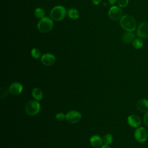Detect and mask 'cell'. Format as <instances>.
Masks as SVG:
<instances>
[{
  "label": "cell",
  "instance_id": "6da1fadb",
  "mask_svg": "<svg viewBox=\"0 0 148 148\" xmlns=\"http://www.w3.org/2000/svg\"><path fill=\"white\" fill-rule=\"evenodd\" d=\"M120 24L123 29L128 32H133L136 27L135 18L128 14H125L121 17L120 20Z\"/></svg>",
  "mask_w": 148,
  "mask_h": 148
},
{
  "label": "cell",
  "instance_id": "7a4b0ae2",
  "mask_svg": "<svg viewBox=\"0 0 148 148\" xmlns=\"http://www.w3.org/2000/svg\"><path fill=\"white\" fill-rule=\"evenodd\" d=\"M53 28V22L51 18L47 17H44L40 18L38 24L39 31L42 33H48Z\"/></svg>",
  "mask_w": 148,
  "mask_h": 148
},
{
  "label": "cell",
  "instance_id": "3957f363",
  "mask_svg": "<svg viewBox=\"0 0 148 148\" xmlns=\"http://www.w3.org/2000/svg\"><path fill=\"white\" fill-rule=\"evenodd\" d=\"M66 14V9L62 6H56L50 11L51 18L55 21H61L64 18Z\"/></svg>",
  "mask_w": 148,
  "mask_h": 148
},
{
  "label": "cell",
  "instance_id": "277c9868",
  "mask_svg": "<svg viewBox=\"0 0 148 148\" xmlns=\"http://www.w3.org/2000/svg\"><path fill=\"white\" fill-rule=\"evenodd\" d=\"M40 104L36 100H31L25 106V112L29 116L37 114L40 110Z\"/></svg>",
  "mask_w": 148,
  "mask_h": 148
},
{
  "label": "cell",
  "instance_id": "5b68a950",
  "mask_svg": "<svg viewBox=\"0 0 148 148\" xmlns=\"http://www.w3.org/2000/svg\"><path fill=\"white\" fill-rule=\"evenodd\" d=\"M134 138L139 143H143L146 142L148 138L147 130L143 127H139L136 128L134 132Z\"/></svg>",
  "mask_w": 148,
  "mask_h": 148
},
{
  "label": "cell",
  "instance_id": "8992f818",
  "mask_svg": "<svg viewBox=\"0 0 148 148\" xmlns=\"http://www.w3.org/2000/svg\"><path fill=\"white\" fill-rule=\"evenodd\" d=\"M108 16L112 20H119L123 16V10L120 6H113L108 11Z\"/></svg>",
  "mask_w": 148,
  "mask_h": 148
},
{
  "label": "cell",
  "instance_id": "52a82bcc",
  "mask_svg": "<svg viewBox=\"0 0 148 148\" xmlns=\"http://www.w3.org/2000/svg\"><path fill=\"white\" fill-rule=\"evenodd\" d=\"M81 119V114L76 110H71L66 114V120L68 122L72 124L78 123Z\"/></svg>",
  "mask_w": 148,
  "mask_h": 148
},
{
  "label": "cell",
  "instance_id": "ba28073f",
  "mask_svg": "<svg viewBox=\"0 0 148 148\" xmlns=\"http://www.w3.org/2000/svg\"><path fill=\"white\" fill-rule=\"evenodd\" d=\"M137 35L140 38H148V23L146 22L141 23L137 29Z\"/></svg>",
  "mask_w": 148,
  "mask_h": 148
},
{
  "label": "cell",
  "instance_id": "9c48e42d",
  "mask_svg": "<svg viewBox=\"0 0 148 148\" xmlns=\"http://www.w3.org/2000/svg\"><path fill=\"white\" fill-rule=\"evenodd\" d=\"M41 62L46 66H51L56 62V57L53 54L46 53L42 56Z\"/></svg>",
  "mask_w": 148,
  "mask_h": 148
},
{
  "label": "cell",
  "instance_id": "30bf717a",
  "mask_svg": "<svg viewBox=\"0 0 148 148\" xmlns=\"http://www.w3.org/2000/svg\"><path fill=\"white\" fill-rule=\"evenodd\" d=\"M127 123L131 127L138 128L141 124V120L138 116L136 114H131L128 117Z\"/></svg>",
  "mask_w": 148,
  "mask_h": 148
},
{
  "label": "cell",
  "instance_id": "8fae6325",
  "mask_svg": "<svg viewBox=\"0 0 148 148\" xmlns=\"http://www.w3.org/2000/svg\"><path fill=\"white\" fill-rule=\"evenodd\" d=\"M23 87L21 84L18 82H14L10 84L9 90L11 94L13 95H18L21 93Z\"/></svg>",
  "mask_w": 148,
  "mask_h": 148
},
{
  "label": "cell",
  "instance_id": "7c38bea8",
  "mask_svg": "<svg viewBox=\"0 0 148 148\" xmlns=\"http://www.w3.org/2000/svg\"><path fill=\"white\" fill-rule=\"evenodd\" d=\"M136 108L140 112L146 113L148 112V100L145 98L139 99L136 103Z\"/></svg>",
  "mask_w": 148,
  "mask_h": 148
},
{
  "label": "cell",
  "instance_id": "4fadbf2b",
  "mask_svg": "<svg viewBox=\"0 0 148 148\" xmlns=\"http://www.w3.org/2000/svg\"><path fill=\"white\" fill-rule=\"evenodd\" d=\"M103 139L97 135H92L90 139V143L91 145L94 147H101L102 145Z\"/></svg>",
  "mask_w": 148,
  "mask_h": 148
},
{
  "label": "cell",
  "instance_id": "5bb4252c",
  "mask_svg": "<svg viewBox=\"0 0 148 148\" xmlns=\"http://www.w3.org/2000/svg\"><path fill=\"white\" fill-rule=\"evenodd\" d=\"M135 39V34L132 32H128L124 33L123 35V40L126 43L133 42Z\"/></svg>",
  "mask_w": 148,
  "mask_h": 148
},
{
  "label": "cell",
  "instance_id": "9a60e30c",
  "mask_svg": "<svg viewBox=\"0 0 148 148\" xmlns=\"http://www.w3.org/2000/svg\"><path fill=\"white\" fill-rule=\"evenodd\" d=\"M32 95L35 100L38 101H40L43 98V94L42 90H40L39 88H35L32 90Z\"/></svg>",
  "mask_w": 148,
  "mask_h": 148
},
{
  "label": "cell",
  "instance_id": "2e32d148",
  "mask_svg": "<svg viewBox=\"0 0 148 148\" xmlns=\"http://www.w3.org/2000/svg\"><path fill=\"white\" fill-rule=\"evenodd\" d=\"M68 15L72 20H76L79 17V12L74 8H71L68 11Z\"/></svg>",
  "mask_w": 148,
  "mask_h": 148
},
{
  "label": "cell",
  "instance_id": "e0dca14e",
  "mask_svg": "<svg viewBox=\"0 0 148 148\" xmlns=\"http://www.w3.org/2000/svg\"><path fill=\"white\" fill-rule=\"evenodd\" d=\"M132 45L135 49H140L143 47V42L141 39L136 38V39H135L133 41Z\"/></svg>",
  "mask_w": 148,
  "mask_h": 148
},
{
  "label": "cell",
  "instance_id": "ac0fdd59",
  "mask_svg": "<svg viewBox=\"0 0 148 148\" xmlns=\"http://www.w3.org/2000/svg\"><path fill=\"white\" fill-rule=\"evenodd\" d=\"M34 14L36 17L38 18H42L45 16V11L42 8H37L35 9L34 12Z\"/></svg>",
  "mask_w": 148,
  "mask_h": 148
},
{
  "label": "cell",
  "instance_id": "d6986e66",
  "mask_svg": "<svg viewBox=\"0 0 148 148\" xmlns=\"http://www.w3.org/2000/svg\"><path fill=\"white\" fill-rule=\"evenodd\" d=\"M103 142L106 145L111 144L113 142V136L110 134H106L103 137Z\"/></svg>",
  "mask_w": 148,
  "mask_h": 148
},
{
  "label": "cell",
  "instance_id": "ffe728a7",
  "mask_svg": "<svg viewBox=\"0 0 148 148\" xmlns=\"http://www.w3.org/2000/svg\"><path fill=\"white\" fill-rule=\"evenodd\" d=\"M31 56L35 59H38L40 58L41 56V53L39 49L34 48L32 49L31 51Z\"/></svg>",
  "mask_w": 148,
  "mask_h": 148
},
{
  "label": "cell",
  "instance_id": "44dd1931",
  "mask_svg": "<svg viewBox=\"0 0 148 148\" xmlns=\"http://www.w3.org/2000/svg\"><path fill=\"white\" fill-rule=\"evenodd\" d=\"M129 0H117V3L120 8H124L127 6Z\"/></svg>",
  "mask_w": 148,
  "mask_h": 148
},
{
  "label": "cell",
  "instance_id": "7402d4cb",
  "mask_svg": "<svg viewBox=\"0 0 148 148\" xmlns=\"http://www.w3.org/2000/svg\"><path fill=\"white\" fill-rule=\"evenodd\" d=\"M56 118L57 120H59V121H62L64 120L65 119H66V115H65L62 112H60L58 113L56 115Z\"/></svg>",
  "mask_w": 148,
  "mask_h": 148
},
{
  "label": "cell",
  "instance_id": "603a6c76",
  "mask_svg": "<svg viewBox=\"0 0 148 148\" xmlns=\"http://www.w3.org/2000/svg\"><path fill=\"white\" fill-rule=\"evenodd\" d=\"M143 121H144V123H145V124L148 127V112H147L144 116H143Z\"/></svg>",
  "mask_w": 148,
  "mask_h": 148
},
{
  "label": "cell",
  "instance_id": "cb8c5ba5",
  "mask_svg": "<svg viewBox=\"0 0 148 148\" xmlns=\"http://www.w3.org/2000/svg\"><path fill=\"white\" fill-rule=\"evenodd\" d=\"M102 0H92V3L95 5H98L101 2Z\"/></svg>",
  "mask_w": 148,
  "mask_h": 148
},
{
  "label": "cell",
  "instance_id": "d4e9b609",
  "mask_svg": "<svg viewBox=\"0 0 148 148\" xmlns=\"http://www.w3.org/2000/svg\"><path fill=\"white\" fill-rule=\"evenodd\" d=\"M108 1L110 5H114L116 1H117V0H108Z\"/></svg>",
  "mask_w": 148,
  "mask_h": 148
},
{
  "label": "cell",
  "instance_id": "484cf974",
  "mask_svg": "<svg viewBox=\"0 0 148 148\" xmlns=\"http://www.w3.org/2000/svg\"><path fill=\"white\" fill-rule=\"evenodd\" d=\"M101 148H110L109 146H108V145H104V146H102V147H101Z\"/></svg>",
  "mask_w": 148,
  "mask_h": 148
}]
</instances>
